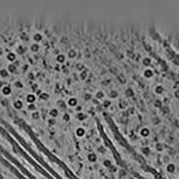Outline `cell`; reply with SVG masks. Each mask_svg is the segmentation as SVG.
I'll return each mask as SVG.
<instances>
[{"instance_id": "6da1fadb", "label": "cell", "mask_w": 179, "mask_h": 179, "mask_svg": "<svg viewBox=\"0 0 179 179\" xmlns=\"http://www.w3.org/2000/svg\"><path fill=\"white\" fill-rule=\"evenodd\" d=\"M1 93H2L3 95H5V96L10 95V94L12 93V88H11V86H9V85H4L3 88L1 89Z\"/></svg>"}, {"instance_id": "7a4b0ae2", "label": "cell", "mask_w": 179, "mask_h": 179, "mask_svg": "<svg viewBox=\"0 0 179 179\" xmlns=\"http://www.w3.org/2000/svg\"><path fill=\"white\" fill-rule=\"evenodd\" d=\"M25 99H26V101H27L29 104H35V102H36V100H37V96H36V94H34V93H28V94L26 95Z\"/></svg>"}, {"instance_id": "3957f363", "label": "cell", "mask_w": 179, "mask_h": 179, "mask_svg": "<svg viewBox=\"0 0 179 179\" xmlns=\"http://www.w3.org/2000/svg\"><path fill=\"white\" fill-rule=\"evenodd\" d=\"M166 171L169 173H173L176 171V167H175V165L173 163H168V165L166 167Z\"/></svg>"}, {"instance_id": "277c9868", "label": "cell", "mask_w": 179, "mask_h": 179, "mask_svg": "<svg viewBox=\"0 0 179 179\" xmlns=\"http://www.w3.org/2000/svg\"><path fill=\"white\" fill-rule=\"evenodd\" d=\"M13 107L15 108L16 110H20V109L23 108V102H22L21 100H19V99L15 100V101L13 102Z\"/></svg>"}, {"instance_id": "5b68a950", "label": "cell", "mask_w": 179, "mask_h": 179, "mask_svg": "<svg viewBox=\"0 0 179 179\" xmlns=\"http://www.w3.org/2000/svg\"><path fill=\"white\" fill-rule=\"evenodd\" d=\"M143 74L145 78H151L154 75V71L151 69H145V70H143Z\"/></svg>"}, {"instance_id": "8992f818", "label": "cell", "mask_w": 179, "mask_h": 179, "mask_svg": "<svg viewBox=\"0 0 179 179\" xmlns=\"http://www.w3.org/2000/svg\"><path fill=\"white\" fill-rule=\"evenodd\" d=\"M56 61L58 62V64H64L66 62V55L63 53H59L56 56Z\"/></svg>"}, {"instance_id": "52a82bcc", "label": "cell", "mask_w": 179, "mask_h": 179, "mask_svg": "<svg viewBox=\"0 0 179 179\" xmlns=\"http://www.w3.org/2000/svg\"><path fill=\"white\" fill-rule=\"evenodd\" d=\"M16 70H17V68H16V65L15 63H10L7 67V70L9 73H14V72L16 71Z\"/></svg>"}, {"instance_id": "ba28073f", "label": "cell", "mask_w": 179, "mask_h": 179, "mask_svg": "<svg viewBox=\"0 0 179 179\" xmlns=\"http://www.w3.org/2000/svg\"><path fill=\"white\" fill-rule=\"evenodd\" d=\"M75 133H76V136H77V137L82 138V137H84V136H85V134H86V130H85V128H83V127H79V128H77V129H76Z\"/></svg>"}, {"instance_id": "9c48e42d", "label": "cell", "mask_w": 179, "mask_h": 179, "mask_svg": "<svg viewBox=\"0 0 179 179\" xmlns=\"http://www.w3.org/2000/svg\"><path fill=\"white\" fill-rule=\"evenodd\" d=\"M42 39H43L42 35H41L40 33H39V32H36V33L33 35V40H34V42H36V43H39V41H41Z\"/></svg>"}, {"instance_id": "30bf717a", "label": "cell", "mask_w": 179, "mask_h": 179, "mask_svg": "<svg viewBox=\"0 0 179 179\" xmlns=\"http://www.w3.org/2000/svg\"><path fill=\"white\" fill-rule=\"evenodd\" d=\"M7 60L11 63H14L16 60V54L14 53V52H9L7 54Z\"/></svg>"}, {"instance_id": "8fae6325", "label": "cell", "mask_w": 179, "mask_h": 179, "mask_svg": "<svg viewBox=\"0 0 179 179\" xmlns=\"http://www.w3.org/2000/svg\"><path fill=\"white\" fill-rule=\"evenodd\" d=\"M49 116L51 117V118H55V117H58V115H59V111H58V109L57 108H52L50 111H49Z\"/></svg>"}, {"instance_id": "7c38bea8", "label": "cell", "mask_w": 179, "mask_h": 179, "mask_svg": "<svg viewBox=\"0 0 179 179\" xmlns=\"http://www.w3.org/2000/svg\"><path fill=\"white\" fill-rule=\"evenodd\" d=\"M87 159H88L89 162L94 163V162H96V160H97V156H96V154H94V153H89L88 156H87Z\"/></svg>"}, {"instance_id": "4fadbf2b", "label": "cell", "mask_w": 179, "mask_h": 179, "mask_svg": "<svg viewBox=\"0 0 179 179\" xmlns=\"http://www.w3.org/2000/svg\"><path fill=\"white\" fill-rule=\"evenodd\" d=\"M77 104H78V100L75 97H71L68 100V105L70 107H75V106H77Z\"/></svg>"}, {"instance_id": "5bb4252c", "label": "cell", "mask_w": 179, "mask_h": 179, "mask_svg": "<svg viewBox=\"0 0 179 179\" xmlns=\"http://www.w3.org/2000/svg\"><path fill=\"white\" fill-rule=\"evenodd\" d=\"M39 48H40V45H39V43H36V42L32 43L31 46H30V50H31L33 53H37V52L39 50Z\"/></svg>"}, {"instance_id": "9a60e30c", "label": "cell", "mask_w": 179, "mask_h": 179, "mask_svg": "<svg viewBox=\"0 0 179 179\" xmlns=\"http://www.w3.org/2000/svg\"><path fill=\"white\" fill-rule=\"evenodd\" d=\"M149 129L148 128H146V127H143L142 129H141V131H140V134H141V136L143 137V138H145V137H147L148 135H149Z\"/></svg>"}, {"instance_id": "2e32d148", "label": "cell", "mask_w": 179, "mask_h": 179, "mask_svg": "<svg viewBox=\"0 0 179 179\" xmlns=\"http://www.w3.org/2000/svg\"><path fill=\"white\" fill-rule=\"evenodd\" d=\"M154 92L157 93V94H161L164 93V87L162 85H157L155 88H154Z\"/></svg>"}, {"instance_id": "e0dca14e", "label": "cell", "mask_w": 179, "mask_h": 179, "mask_svg": "<svg viewBox=\"0 0 179 179\" xmlns=\"http://www.w3.org/2000/svg\"><path fill=\"white\" fill-rule=\"evenodd\" d=\"M9 75H10V73L8 72V70H7L6 69H2V70H0V76H1L2 78H7Z\"/></svg>"}, {"instance_id": "ac0fdd59", "label": "cell", "mask_w": 179, "mask_h": 179, "mask_svg": "<svg viewBox=\"0 0 179 179\" xmlns=\"http://www.w3.org/2000/svg\"><path fill=\"white\" fill-rule=\"evenodd\" d=\"M68 56H69L70 59H74V58L77 56V53H76L75 49H70V50L69 51V53H68Z\"/></svg>"}, {"instance_id": "d6986e66", "label": "cell", "mask_w": 179, "mask_h": 179, "mask_svg": "<svg viewBox=\"0 0 179 179\" xmlns=\"http://www.w3.org/2000/svg\"><path fill=\"white\" fill-rule=\"evenodd\" d=\"M16 51L17 54H24V53H25V47L22 46V45H19V46L16 47Z\"/></svg>"}, {"instance_id": "ffe728a7", "label": "cell", "mask_w": 179, "mask_h": 179, "mask_svg": "<svg viewBox=\"0 0 179 179\" xmlns=\"http://www.w3.org/2000/svg\"><path fill=\"white\" fill-rule=\"evenodd\" d=\"M40 117V114L39 111H34L32 112V118L33 119H39Z\"/></svg>"}, {"instance_id": "44dd1931", "label": "cell", "mask_w": 179, "mask_h": 179, "mask_svg": "<svg viewBox=\"0 0 179 179\" xmlns=\"http://www.w3.org/2000/svg\"><path fill=\"white\" fill-rule=\"evenodd\" d=\"M77 118H78L79 120H84V119L87 118V115L84 114V113H78V114H77Z\"/></svg>"}, {"instance_id": "7402d4cb", "label": "cell", "mask_w": 179, "mask_h": 179, "mask_svg": "<svg viewBox=\"0 0 179 179\" xmlns=\"http://www.w3.org/2000/svg\"><path fill=\"white\" fill-rule=\"evenodd\" d=\"M48 97H49V94L47 93H41L39 94V99H41V100H46V99H48Z\"/></svg>"}, {"instance_id": "603a6c76", "label": "cell", "mask_w": 179, "mask_h": 179, "mask_svg": "<svg viewBox=\"0 0 179 179\" xmlns=\"http://www.w3.org/2000/svg\"><path fill=\"white\" fill-rule=\"evenodd\" d=\"M94 96H95L96 99H102L104 97V93L103 92H97V93H95Z\"/></svg>"}, {"instance_id": "cb8c5ba5", "label": "cell", "mask_w": 179, "mask_h": 179, "mask_svg": "<svg viewBox=\"0 0 179 179\" xmlns=\"http://www.w3.org/2000/svg\"><path fill=\"white\" fill-rule=\"evenodd\" d=\"M142 64H143V66L147 67V66L150 64V59H149L148 57H145V58H143V61H142Z\"/></svg>"}, {"instance_id": "d4e9b609", "label": "cell", "mask_w": 179, "mask_h": 179, "mask_svg": "<svg viewBox=\"0 0 179 179\" xmlns=\"http://www.w3.org/2000/svg\"><path fill=\"white\" fill-rule=\"evenodd\" d=\"M125 95H126L127 97L132 96V95H133V91H132V89H130V88L126 89V90H125Z\"/></svg>"}, {"instance_id": "484cf974", "label": "cell", "mask_w": 179, "mask_h": 179, "mask_svg": "<svg viewBox=\"0 0 179 179\" xmlns=\"http://www.w3.org/2000/svg\"><path fill=\"white\" fill-rule=\"evenodd\" d=\"M15 86H16L17 89H21V88H23V83H22L21 81H16V82L15 83Z\"/></svg>"}, {"instance_id": "4316f807", "label": "cell", "mask_w": 179, "mask_h": 179, "mask_svg": "<svg viewBox=\"0 0 179 179\" xmlns=\"http://www.w3.org/2000/svg\"><path fill=\"white\" fill-rule=\"evenodd\" d=\"M156 150L158 151H163L164 150V146L162 143H156Z\"/></svg>"}, {"instance_id": "83f0119b", "label": "cell", "mask_w": 179, "mask_h": 179, "mask_svg": "<svg viewBox=\"0 0 179 179\" xmlns=\"http://www.w3.org/2000/svg\"><path fill=\"white\" fill-rule=\"evenodd\" d=\"M142 152H143V154H148L150 152V149L148 148V146H143V148H142Z\"/></svg>"}, {"instance_id": "f1b7e54d", "label": "cell", "mask_w": 179, "mask_h": 179, "mask_svg": "<svg viewBox=\"0 0 179 179\" xmlns=\"http://www.w3.org/2000/svg\"><path fill=\"white\" fill-rule=\"evenodd\" d=\"M109 96H110V98H116V97H117V93L113 91V92H111V93H110Z\"/></svg>"}, {"instance_id": "f546056e", "label": "cell", "mask_w": 179, "mask_h": 179, "mask_svg": "<svg viewBox=\"0 0 179 179\" xmlns=\"http://www.w3.org/2000/svg\"><path fill=\"white\" fill-rule=\"evenodd\" d=\"M48 123H49V125H51V126H53V125H55L56 124V120H55V118H49L48 119Z\"/></svg>"}, {"instance_id": "4dcf8cb0", "label": "cell", "mask_w": 179, "mask_h": 179, "mask_svg": "<svg viewBox=\"0 0 179 179\" xmlns=\"http://www.w3.org/2000/svg\"><path fill=\"white\" fill-rule=\"evenodd\" d=\"M28 109L30 110V111H37V107H36V105L35 104H29L28 105Z\"/></svg>"}, {"instance_id": "1f68e13d", "label": "cell", "mask_w": 179, "mask_h": 179, "mask_svg": "<svg viewBox=\"0 0 179 179\" xmlns=\"http://www.w3.org/2000/svg\"><path fill=\"white\" fill-rule=\"evenodd\" d=\"M102 105H103V107H105V108L109 107V106L111 105V101H110V100H104L103 103H102Z\"/></svg>"}, {"instance_id": "d6a6232c", "label": "cell", "mask_w": 179, "mask_h": 179, "mask_svg": "<svg viewBox=\"0 0 179 179\" xmlns=\"http://www.w3.org/2000/svg\"><path fill=\"white\" fill-rule=\"evenodd\" d=\"M63 119H64V121H69L70 119V116L68 115V114H66V115L63 116Z\"/></svg>"}, {"instance_id": "836d02e7", "label": "cell", "mask_w": 179, "mask_h": 179, "mask_svg": "<svg viewBox=\"0 0 179 179\" xmlns=\"http://www.w3.org/2000/svg\"><path fill=\"white\" fill-rule=\"evenodd\" d=\"M3 86H4V84H3V82H2V80L0 79V89H2V88H3Z\"/></svg>"}]
</instances>
